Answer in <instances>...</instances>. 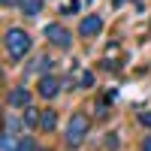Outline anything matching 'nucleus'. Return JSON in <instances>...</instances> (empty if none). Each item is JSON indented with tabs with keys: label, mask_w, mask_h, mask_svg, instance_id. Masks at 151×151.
<instances>
[{
	"label": "nucleus",
	"mask_w": 151,
	"mask_h": 151,
	"mask_svg": "<svg viewBox=\"0 0 151 151\" xmlns=\"http://www.w3.org/2000/svg\"><path fill=\"white\" fill-rule=\"evenodd\" d=\"M3 3V9H9V6H18V0H0Z\"/></svg>",
	"instance_id": "f3484780"
},
{
	"label": "nucleus",
	"mask_w": 151,
	"mask_h": 151,
	"mask_svg": "<svg viewBox=\"0 0 151 151\" xmlns=\"http://www.w3.org/2000/svg\"><path fill=\"white\" fill-rule=\"evenodd\" d=\"M94 82H97V76H94L91 70H79V79H76V85H79L82 91H85V88H94Z\"/></svg>",
	"instance_id": "9b49d317"
},
{
	"label": "nucleus",
	"mask_w": 151,
	"mask_h": 151,
	"mask_svg": "<svg viewBox=\"0 0 151 151\" xmlns=\"http://www.w3.org/2000/svg\"><path fill=\"white\" fill-rule=\"evenodd\" d=\"M30 45H33V40H30L27 30H21V27H6V30H3V48H6V58H9V60L27 58Z\"/></svg>",
	"instance_id": "f257e3e1"
},
{
	"label": "nucleus",
	"mask_w": 151,
	"mask_h": 151,
	"mask_svg": "<svg viewBox=\"0 0 151 151\" xmlns=\"http://www.w3.org/2000/svg\"><path fill=\"white\" fill-rule=\"evenodd\" d=\"M45 40L55 48H60V52H70L73 48V33L64 27V24H45Z\"/></svg>",
	"instance_id": "7ed1b4c3"
},
{
	"label": "nucleus",
	"mask_w": 151,
	"mask_h": 151,
	"mask_svg": "<svg viewBox=\"0 0 151 151\" xmlns=\"http://www.w3.org/2000/svg\"><path fill=\"white\" fill-rule=\"evenodd\" d=\"M118 142H121L118 133H109V136H106V148H109V151H118Z\"/></svg>",
	"instance_id": "2eb2a0df"
},
{
	"label": "nucleus",
	"mask_w": 151,
	"mask_h": 151,
	"mask_svg": "<svg viewBox=\"0 0 151 151\" xmlns=\"http://www.w3.org/2000/svg\"><path fill=\"white\" fill-rule=\"evenodd\" d=\"M30 100H33L30 88H24V85L9 88V91H6V109H27V106H30Z\"/></svg>",
	"instance_id": "39448f33"
},
{
	"label": "nucleus",
	"mask_w": 151,
	"mask_h": 151,
	"mask_svg": "<svg viewBox=\"0 0 151 151\" xmlns=\"http://www.w3.org/2000/svg\"><path fill=\"white\" fill-rule=\"evenodd\" d=\"M60 88H64V82H60L55 73H45V76H40V82H36V94L42 100H55L60 94Z\"/></svg>",
	"instance_id": "20e7f679"
},
{
	"label": "nucleus",
	"mask_w": 151,
	"mask_h": 151,
	"mask_svg": "<svg viewBox=\"0 0 151 151\" xmlns=\"http://www.w3.org/2000/svg\"><path fill=\"white\" fill-rule=\"evenodd\" d=\"M18 9L24 18H36L42 12V0H18Z\"/></svg>",
	"instance_id": "6e6552de"
},
{
	"label": "nucleus",
	"mask_w": 151,
	"mask_h": 151,
	"mask_svg": "<svg viewBox=\"0 0 151 151\" xmlns=\"http://www.w3.org/2000/svg\"><path fill=\"white\" fill-rule=\"evenodd\" d=\"M36 151H45V148H42V145H40V148H36Z\"/></svg>",
	"instance_id": "6ab92c4d"
},
{
	"label": "nucleus",
	"mask_w": 151,
	"mask_h": 151,
	"mask_svg": "<svg viewBox=\"0 0 151 151\" xmlns=\"http://www.w3.org/2000/svg\"><path fill=\"white\" fill-rule=\"evenodd\" d=\"M18 127H21V124H18V118L12 115V112H6V121H3V130H9V133H15Z\"/></svg>",
	"instance_id": "ddd939ff"
},
{
	"label": "nucleus",
	"mask_w": 151,
	"mask_h": 151,
	"mask_svg": "<svg viewBox=\"0 0 151 151\" xmlns=\"http://www.w3.org/2000/svg\"><path fill=\"white\" fill-rule=\"evenodd\" d=\"M55 127H58V109L45 106V109H42V121H40V130H42V133H55Z\"/></svg>",
	"instance_id": "0eeeda50"
},
{
	"label": "nucleus",
	"mask_w": 151,
	"mask_h": 151,
	"mask_svg": "<svg viewBox=\"0 0 151 151\" xmlns=\"http://www.w3.org/2000/svg\"><path fill=\"white\" fill-rule=\"evenodd\" d=\"M40 145H36L33 136H18V151H36Z\"/></svg>",
	"instance_id": "f8f14e48"
},
{
	"label": "nucleus",
	"mask_w": 151,
	"mask_h": 151,
	"mask_svg": "<svg viewBox=\"0 0 151 151\" xmlns=\"http://www.w3.org/2000/svg\"><path fill=\"white\" fill-rule=\"evenodd\" d=\"M0 148H3V151H18V139H15V133L3 130V136H0Z\"/></svg>",
	"instance_id": "9d476101"
},
{
	"label": "nucleus",
	"mask_w": 151,
	"mask_h": 151,
	"mask_svg": "<svg viewBox=\"0 0 151 151\" xmlns=\"http://www.w3.org/2000/svg\"><path fill=\"white\" fill-rule=\"evenodd\" d=\"M121 3H124V0H115V6H121Z\"/></svg>",
	"instance_id": "a211bd4d"
},
{
	"label": "nucleus",
	"mask_w": 151,
	"mask_h": 151,
	"mask_svg": "<svg viewBox=\"0 0 151 151\" xmlns=\"http://www.w3.org/2000/svg\"><path fill=\"white\" fill-rule=\"evenodd\" d=\"M139 151H151V133H148V136H142V145H139Z\"/></svg>",
	"instance_id": "dca6fc26"
},
{
	"label": "nucleus",
	"mask_w": 151,
	"mask_h": 151,
	"mask_svg": "<svg viewBox=\"0 0 151 151\" xmlns=\"http://www.w3.org/2000/svg\"><path fill=\"white\" fill-rule=\"evenodd\" d=\"M40 121H42V109H36V106L24 109V127L27 130H40Z\"/></svg>",
	"instance_id": "1a4fd4ad"
},
{
	"label": "nucleus",
	"mask_w": 151,
	"mask_h": 151,
	"mask_svg": "<svg viewBox=\"0 0 151 151\" xmlns=\"http://www.w3.org/2000/svg\"><path fill=\"white\" fill-rule=\"evenodd\" d=\"M100 30H103V15H85L79 21V36H85V40H94V36H100Z\"/></svg>",
	"instance_id": "423d86ee"
},
{
	"label": "nucleus",
	"mask_w": 151,
	"mask_h": 151,
	"mask_svg": "<svg viewBox=\"0 0 151 151\" xmlns=\"http://www.w3.org/2000/svg\"><path fill=\"white\" fill-rule=\"evenodd\" d=\"M88 130H91V118H88L85 112H73V115H70V121H67V130H64V142H67L70 148L85 145Z\"/></svg>",
	"instance_id": "f03ea898"
},
{
	"label": "nucleus",
	"mask_w": 151,
	"mask_h": 151,
	"mask_svg": "<svg viewBox=\"0 0 151 151\" xmlns=\"http://www.w3.org/2000/svg\"><path fill=\"white\" fill-rule=\"evenodd\" d=\"M136 121H139V124H142L145 130H151V109H142L139 115H136Z\"/></svg>",
	"instance_id": "4468645a"
}]
</instances>
